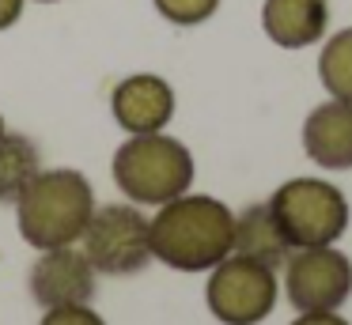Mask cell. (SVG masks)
I'll return each instance as SVG.
<instances>
[{
  "label": "cell",
  "instance_id": "cell-18",
  "mask_svg": "<svg viewBox=\"0 0 352 325\" xmlns=\"http://www.w3.org/2000/svg\"><path fill=\"white\" fill-rule=\"evenodd\" d=\"M23 4L27 0H0V30L16 27V19L23 15Z\"/></svg>",
  "mask_w": 352,
  "mask_h": 325
},
{
  "label": "cell",
  "instance_id": "cell-4",
  "mask_svg": "<svg viewBox=\"0 0 352 325\" xmlns=\"http://www.w3.org/2000/svg\"><path fill=\"white\" fill-rule=\"evenodd\" d=\"M276 223L292 249L333 246L349 227V201L326 178H292L269 197Z\"/></svg>",
  "mask_w": 352,
  "mask_h": 325
},
{
  "label": "cell",
  "instance_id": "cell-10",
  "mask_svg": "<svg viewBox=\"0 0 352 325\" xmlns=\"http://www.w3.org/2000/svg\"><path fill=\"white\" fill-rule=\"evenodd\" d=\"M303 151L322 170H352V102L314 106L303 121Z\"/></svg>",
  "mask_w": 352,
  "mask_h": 325
},
{
  "label": "cell",
  "instance_id": "cell-8",
  "mask_svg": "<svg viewBox=\"0 0 352 325\" xmlns=\"http://www.w3.org/2000/svg\"><path fill=\"white\" fill-rule=\"evenodd\" d=\"M95 265L87 261L84 249L76 246H57V249H42V257L31 265V299L42 310L54 306H87L95 299Z\"/></svg>",
  "mask_w": 352,
  "mask_h": 325
},
{
  "label": "cell",
  "instance_id": "cell-16",
  "mask_svg": "<svg viewBox=\"0 0 352 325\" xmlns=\"http://www.w3.org/2000/svg\"><path fill=\"white\" fill-rule=\"evenodd\" d=\"M38 325H107L99 314L91 310V302L87 306H54L46 310V317H42Z\"/></svg>",
  "mask_w": 352,
  "mask_h": 325
},
{
  "label": "cell",
  "instance_id": "cell-13",
  "mask_svg": "<svg viewBox=\"0 0 352 325\" xmlns=\"http://www.w3.org/2000/svg\"><path fill=\"white\" fill-rule=\"evenodd\" d=\"M38 170H42V155L31 136L23 133L0 136V204H16Z\"/></svg>",
  "mask_w": 352,
  "mask_h": 325
},
{
  "label": "cell",
  "instance_id": "cell-15",
  "mask_svg": "<svg viewBox=\"0 0 352 325\" xmlns=\"http://www.w3.org/2000/svg\"><path fill=\"white\" fill-rule=\"evenodd\" d=\"M152 4H155V12L167 23H175V27H197V23L212 19L220 0H152Z\"/></svg>",
  "mask_w": 352,
  "mask_h": 325
},
{
  "label": "cell",
  "instance_id": "cell-17",
  "mask_svg": "<svg viewBox=\"0 0 352 325\" xmlns=\"http://www.w3.org/2000/svg\"><path fill=\"white\" fill-rule=\"evenodd\" d=\"M292 325H349L337 310H322V314H299Z\"/></svg>",
  "mask_w": 352,
  "mask_h": 325
},
{
  "label": "cell",
  "instance_id": "cell-12",
  "mask_svg": "<svg viewBox=\"0 0 352 325\" xmlns=\"http://www.w3.org/2000/svg\"><path fill=\"white\" fill-rule=\"evenodd\" d=\"M231 254L250 257V261L265 265V269H284V261L292 257V246L284 238L280 223H276L269 201L250 204L235 216V234H231Z\"/></svg>",
  "mask_w": 352,
  "mask_h": 325
},
{
  "label": "cell",
  "instance_id": "cell-3",
  "mask_svg": "<svg viewBox=\"0 0 352 325\" xmlns=\"http://www.w3.org/2000/svg\"><path fill=\"white\" fill-rule=\"evenodd\" d=\"M110 170H114V181L125 201L155 204V208L190 193V186H193L190 148L167 133H140V136L122 140Z\"/></svg>",
  "mask_w": 352,
  "mask_h": 325
},
{
  "label": "cell",
  "instance_id": "cell-19",
  "mask_svg": "<svg viewBox=\"0 0 352 325\" xmlns=\"http://www.w3.org/2000/svg\"><path fill=\"white\" fill-rule=\"evenodd\" d=\"M4 133H8V128H4V117H0V136H4Z\"/></svg>",
  "mask_w": 352,
  "mask_h": 325
},
{
  "label": "cell",
  "instance_id": "cell-9",
  "mask_svg": "<svg viewBox=\"0 0 352 325\" xmlns=\"http://www.w3.org/2000/svg\"><path fill=\"white\" fill-rule=\"evenodd\" d=\"M110 113L129 136L163 133L175 117V87L155 72L125 76L110 91Z\"/></svg>",
  "mask_w": 352,
  "mask_h": 325
},
{
  "label": "cell",
  "instance_id": "cell-1",
  "mask_svg": "<svg viewBox=\"0 0 352 325\" xmlns=\"http://www.w3.org/2000/svg\"><path fill=\"white\" fill-rule=\"evenodd\" d=\"M235 212L205 193H182L152 216V257L178 272H208L231 254Z\"/></svg>",
  "mask_w": 352,
  "mask_h": 325
},
{
  "label": "cell",
  "instance_id": "cell-2",
  "mask_svg": "<svg viewBox=\"0 0 352 325\" xmlns=\"http://www.w3.org/2000/svg\"><path fill=\"white\" fill-rule=\"evenodd\" d=\"M95 212V189L80 170L57 166L38 170L16 201V223L27 246L57 249L76 246Z\"/></svg>",
  "mask_w": 352,
  "mask_h": 325
},
{
  "label": "cell",
  "instance_id": "cell-20",
  "mask_svg": "<svg viewBox=\"0 0 352 325\" xmlns=\"http://www.w3.org/2000/svg\"><path fill=\"white\" fill-rule=\"evenodd\" d=\"M38 4H54V0H38Z\"/></svg>",
  "mask_w": 352,
  "mask_h": 325
},
{
  "label": "cell",
  "instance_id": "cell-7",
  "mask_svg": "<svg viewBox=\"0 0 352 325\" xmlns=\"http://www.w3.org/2000/svg\"><path fill=\"white\" fill-rule=\"evenodd\" d=\"M284 291L299 314L341 310L352 295V261L333 246L292 249L284 261Z\"/></svg>",
  "mask_w": 352,
  "mask_h": 325
},
{
  "label": "cell",
  "instance_id": "cell-11",
  "mask_svg": "<svg viewBox=\"0 0 352 325\" xmlns=\"http://www.w3.org/2000/svg\"><path fill=\"white\" fill-rule=\"evenodd\" d=\"M329 27V0H265L261 30L280 49H307L322 42Z\"/></svg>",
  "mask_w": 352,
  "mask_h": 325
},
{
  "label": "cell",
  "instance_id": "cell-5",
  "mask_svg": "<svg viewBox=\"0 0 352 325\" xmlns=\"http://www.w3.org/2000/svg\"><path fill=\"white\" fill-rule=\"evenodd\" d=\"M84 254L102 276H133L152 261V219L140 204H102L84 227Z\"/></svg>",
  "mask_w": 352,
  "mask_h": 325
},
{
  "label": "cell",
  "instance_id": "cell-14",
  "mask_svg": "<svg viewBox=\"0 0 352 325\" xmlns=\"http://www.w3.org/2000/svg\"><path fill=\"white\" fill-rule=\"evenodd\" d=\"M318 80L329 91V98L352 102V27L333 30L318 53Z\"/></svg>",
  "mask_w": 352,
  "mask_h": 325
},
{
  "label": "cell",
  "instance_id": "cell-6",
  "mask_svg": "<svg viewBox=\"0 0 352 325\" xmlns=\"http://www.w3.org/2000/svg\"><path fill=\"white\" fill-rule=\"evenodd\" d=\"M208 287L205 302L212 310L216 322L223 325H258L273 314L276 306V272L265 265L250 261V257L228 254L216 269H208Z\"/></svg>",
  "mask_w": 352,
  "mask_h": 325
}]
</instances>
